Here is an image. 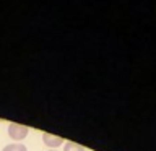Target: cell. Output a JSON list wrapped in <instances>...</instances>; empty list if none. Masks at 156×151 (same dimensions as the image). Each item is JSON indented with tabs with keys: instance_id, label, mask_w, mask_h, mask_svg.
<instances>
[{
	"instance_id": "1",
	"label": "cell",
	"mask_w": 156,
	"mask_h": 151,
	"mask_svg": "<svg viewBox=\"0 0 156 151\" xmlns=\"http://www.w3.org/2000/svg\"><path fill=\"white\" fill-rule=\"evenodd\" d=\"M28 133H29V128L24 127V125H21V124H10L8 125V136L12 140L20 141V140L26 138Z\"/></svg>"
},
{
	"instance_id": "2",
	"label": "cell",
	"mask_w": 156,
	"mask_h": 151,
	"mask_svg": "<svg viewBox=\"0 0 156 151\" xmlns=\"http://www.w3.org/2000/svg\"><path fill=\"white\" fill-rule=\"evenodd\" d=\"M42 141L49 146V148H57V146H60L63 143V138L55 136V135H51V133H44L42 135Z\"/></svg>"
},
{
	"instance_id": "3",
	"label": "cell",
	"mask_w": 156,
	"mask_h": 151,
	"mask_svg": "<svg viewBox=\"0 0 156 151\" xmlns=\"http://www.w3.org/2000/svg\"><path fill=\"white\" fill-rule=\"evenodd\" d=\"M63 151H85V148H83V146H80L78 143H73V141H67Z\"/></svg>"
},
{
	"instance_id": "4",
	"label": "cell",
	"mask_w": 156,
	"mask_h": 151,
	"mask_svg": "<svg viewBox=\"0 0 156 151\" xmlns=\"http://www.w3.org/2000/svg\"><path fill=\"white\" fill-rule=\"evenodd\" d=\"M2 151H28L24 145H20V143H13V145H7Z\"/></svg>"
},
{
	"instance_id": "5",
	"label": "cell",
	"mask_w": 156,
	"mask_h": 151,
	"mask_svg": "<svg viewBox=\"0 0 156 151\" xmlns=\"http://www.w3.org/2000/svg\"><path fill=\"white\" fill-rule=\"evenodd\" d=\"M49 151H57V149H49Z\"/></svg>"
}]
</instances>
